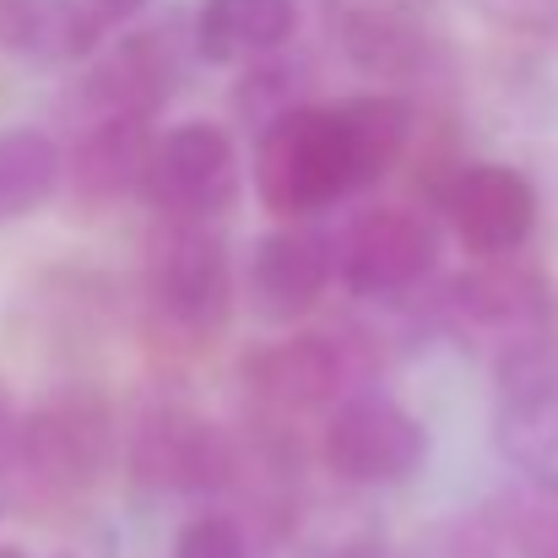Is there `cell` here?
<instances>
[{
    "label": "cell",
    "mask_w": 558,
    "mask_h": 558,
    "mask_svg": "<svg viewBox=\"0 0 558 558\" xmlns=\"http://www.w3.org/2000/svg\"><path fill=\"white\" fill-rule=\"evenodd\" d=\"M472 5H483L499 22H548V16H558V0H472Z\"/></svg>",
    "instance_id": "23"
},
{
    "label": "cell",
    "mask_w": 558,
    "mask_h": 558,
    "mask_svg": "<svg viewBox=\"0 0 558 558\" xmlns=\"http://www.w3.org/2000/svg\"><path fill=\"white\" fill-rule=\"evenodd\" d=\"M174 558H250V537L233 515H195L174 537Z\"/></svg>",
    "instance_id": "21"
},
{
    "label": "cell",
    "mask_w": 558,
    "mask_h": 558,
    "mask_svg": "<svg viewBox=\"0 0 558 558\" xmlns=\"http://www.w3.org/2000/svg\"><path fill=\"white\" fill-rule=\"evenodd\" d=\"M250 185L260 195V206L282 222H299L310 211L337 206L342 195H353V163H348V142L337 125V109H315L299 104L282 120H271L255 136V169Z\"/></svg>",
    "instance_id": "3"
},
{
    "label": "cell",
    "mask_w": 558,
    "mask_h": 558,
    "mask_svg": "<svg viewBox=\"0 0 558 558\" xmlns=\"http://www.w3.org/2000/svg\"><path fill=\"white\" fill-rule=\"evenodd\" d=\"M190 44L180 38L174 22L120 33L109 49H98V60L82 76V93H76L82 125L87 120H142V125H153V114L180 87V54Z\"/></svg>",
    "instance_id": "10"
},
{
    "label": "cell",
    "mask_w": 558,
    "mask_h": 558,
    "mask_svg": "<svg viewBox=\"0 0 558 558\" xmlns=\"http://www.w3.org/2000/svg\"><path fill=\"white\" fill-rule=\"evenodd\" d=\"M87 54H98V38L76 16V0H0V60L49 71Z\"/></svg>",
    "instance_id": "17"
},
{
    "label": "cell",
    "mask_w": 558,
    "mask_h": 558,
    "mask_svg": "<svg viewBox=\"0 0 558 558\" xmlns=\"http://www.w3.org/2000/svg\"><path fill=\"white\" fill-rule=\"evenodd\" d=\"M299 27V0H201L190 11V54L211 65L266 60Z\"/></svg>",
    "instance_id": "16"
},
{
    "label": "cell",
    "mask_w": 558,
    "mask_h": 558,
    "mask_svg": "<svg viewBox=\"0 0 558 558\" xmlns=\"http://www.w3.org/2000/svg\"><path fill=\"white\" fill-rule=\"evenodd\" d=\"M60 558H82V554H60Z\"/></svg>",
    "instance_id": "27"
},
{
    "label": "cell",
    "mask_w": 558,
    "mask_h": 558,
    "mask_svg": "<svg viewBox=\"0 0 558 558\" xmlns=\"http://www.w3.org/2000/svg\"><path fill=\"white\" fill-rule=\"evenodd\" d=\"M331 277H337V244L315 228L288 222V228H271L250 244V260L239 271V293H244L255 320L293 326L326 299Z\"/></svg>",
    "instance_id": "12"
},
{
    "label": "cell",
    "mask_w": 558,
    "mask_h": 558,
    "mask_svg": "<svg viewBox=\"0 0 558 558\" xmlns=\"http://www.w3.org/2000/svg\"><path fill=\"white\" fill-rule=\"evenodd\" d=\"M153 153V125L142 120H87L76 125L65 147V185L82 206H114L125 195H142Z\"/></svg>",
    "instance_id": "15"
},
{
    "label": "cell",
    "mask_w": 558,
    "mask_h": 558,
    "mask_svg": "<svg viewBox=\"0 0 558 558\" xmlns=\"http://www.w3.org/2000/svg\"><path fill=\"white\" fill-rule=\"evenodd\" d=\"M331 558H385V548H379L374 537H359V543H342Z\"/></svg>",
    "instance_id": "25"
},
{
    "label": "cell",
    "mask_w": 558,
    "mask_h": 558,
    "mask_svg": "<svg viewBox=\"0 0 558 558\" xmlns=\"http://www.w3.org/2000/svg\"><path fill=\"white\" fill-rule=\"evenodd\" d=\"M16 401H11V390L0 385V466H5V456H11V439H16Z\"/></svg>",
    "instance_id": "24"
},
{
    "label": "cell",
    "mask_w": 558,
    "mask_h": 558,
    "mask_svg": "<svg viewBox=\"0 0 558 558\" xmlns=\"http://www.w3.org/2000/svg\"><path fill=\"white\" fill-rule=\"evenodd\" d=\"M337 244V277L359 299H407L417 282H428L439 260V233L412 206H369L359 211Z\"/></svg>",
    "instance_id": "9"
},
{
    "label": "cell",
    "mask_w": 558,
    "mask_h": 558,
    "mask_svg": "<svg viewBox=\"0 0 558 558\" xmlns=\"http://www.w3.org/2000/svg\"><path fill=\"white\" fill-rule=\"evenodd\" d=\"M499 537H510L526 558H558V472L526 477L494 505Z\"/></svg>",
    "instance_id": "20"
},
{
    "label": "cell",
    "mask_w": 558,
    "mask_h": 558,
    "mask_svg": "<svg viewBox=\"0 0 558 558\" xmlns=\"http://www.w3.org/2000/svg\"><path fill=\"white\" fill-rule=\"evenodd\" d=\"M0 558H27L22 548H0Z\"/></svg>",
    "instance_id": "26"
},
{
    "label": "cell",
    "mask_w": 558,
    "mask_h": 558,
    "mask_svg": "<svg viewBox=\"0 0 558 558\" xmlns=\"http://www.w3.org/2000/svg\"><path fill=\"white\" fill-rule=\"evenodd\" d=\"M364 369V353L348 337L331 331H299L282 342H266L244 359L239 385L250 390V401H260L277 417H304L320 407H342L353 396V379Z\"/></svg>",
    "instance_id": "8"
},
{
    "label": "cell",
    "mask_w": 558,
    "mask_h": 558,
    "mask_svg": "<svg viewBox=\"0 0 558 558\" xmlns=\"http://www.w3.org/2000/svg\"><path fill=\"white\" fill-rule=\"evenodd\" d=\"M65 185V147L44 125H0V222H22Z\"/></svg>",
    "instance_id": "19"
},
{
    "label": "cell",
    "mask_w": 558,
    "mask_h": 558,
    "mask_svg": "<svg viewBox=\"0 0 558 558\" xmlns=\"http://www.w3.org/2000/svg\"><path fill=\"white\" fill-rule=\"evenodd\" d=\"M494 445L526 472H558V331H537L494 353Z\"/></svg>",
    "instance_id": "5"
},
{
    "label": "cell",
    "mask_w": 558,
    "mask_h": 558,
    "mask_svg": "<svg viewBox=\"0 0 558 558\" xmlns=\"http://www.w3.org/2000/svg\"><path fill=\"white\" fill-rule=\"evenodd\" d=\"M239 299V271L211 222L158 217L142 255V310L147 337L163 353H195L222 337Z\"/></svg>",
    "instance_id": "1"
},
{
    "label": "cell",
    "mask_w": 558,
    "mask_h": 558,
    "mask_svg": "<svg viewBox=\"0 0 558 558\" xmlns=\"http://www.w3.org/2000/svg\"><path fill=\"white\" fill-rule=\"evenodd\" d=\"M147 5H153V0H76V16H82L87 33L104 44V38H114L120 27H131Z\"/></svg>",
    "instance_id": "22"
},
{
    "label": "cell",
    "mask_w": 558,
    "mask_h": 558,
    "mask_svg": "<svg viewBox=\"0 0 558 558\" xmlns=\"http://www.w3.org/2000/svg\"><path fill=\"white\" fill-rule=\"evenodd\" d=\"M326 11L353 65L379 76L428 65V0H326Z\"/></svg>",
    "instance_id": "14"
},
{
    "label": "cell",
    "mask_w": 558,
    "mask_h": 558,
    "mask_svg": "<svg viewBox=\"0 0 558 558\" xmlns=\"http://www.w3.org/2000/svg\"><path fill=\"white\" fill-rule=\"evenodd\" d=\"M142 195L169 222H217L239 195V147L217 120H180L153 136Z\"/></svg>",
    "instance_id": "6"
},
{
    "label": "cell",
    "mask_w": 558,
    "mask_h": 558,
    "mask_svg": "<svg viewBox=\"0 0 558 558\" xmlns=\"http://www.w3.org/2000/svg\"><path fill=\"white\" fill-rule=\"evenodd\" d=\"M337 125H342L353 185L359 190L379 185L385 174H396V163L412 153V136H417V114L396 93H359V98L337 104Z\"/></svg>",
    "instance_id": "18"
},
{
    "label": "cell",
    "mask_w": 558,
    "mask_h": 558,
    "mask_svg": "<svg viewBox=\"0 0 558 558\" xmlns=\"http://www.w3.org/2000/svg\"><path fill=\"white\" fill-rule=\"evenodd\" d=\"M114 450H120V428L109 401L93 385H65L16 417L5 472L38 499H76L104 477Z\"/></svg>",
    "instance_id": "2"
},
{
    "label": "cell",
    "mask_w": 558,
    "mask_h": 558,
    "mask_svg": "<svg viewBox=\"0 0 558 558\" xmlns=\"http://www.w3.org/2000/svg\"><path fill=\"white\" fill-rule=\"evenodd\" d=\"M326 466L353 488H396L428 461V428L385 390H353L326 417Z\"/></svg>",
    "instance_id": "7"
},
{
    "label": "cell",
    "mask_w": 558,
    "mask_h": 558,
    "mask_svg": "<svg viewBox=\"0 0 558 558\" xmlns=\"http://www.w3.org/2000/svg\"><path fill=\"white\" fill-rule=\"evenodd\" d=\"M445 217L477 260H505L537 228V185L510 163H466L445 185Z\"/></svg>",
    "instance_id": "13"
},
{
    "label": "cell",
    "mask_w": 558,
    "mask_h": 558,
    "mask_svg": "<svg viewBox=\"0 0 558 558\" xmlns=\"http://www.w3.org/2000/svg\"><path fill=\"white\" fill-rule=\"evenodd\" d=\"M120 445H125L131 483L153 494H222L239 477L233 434L201 417L180 396H158L136 407Z\"/></svg>",
    "instance_id": "4"
},
{
    "label": "cell",
    "mask_w": 558,
    "mask_h": 558,
    "mask_svg": "<svg viewBox=\"0 0 558 558\" xmlns=\"http://www.w3.org/2000/svg\"><path fill=\"white\" fill-rule=\"evenodd\" d=\"M445 326H456L472 342H494V353H505L521 337H537L554 326V293L532 266H510V260H483L472 271H461L445 293H439V315Z\"/></svg>",
    "instance_id": "11"
}]
</instances>
